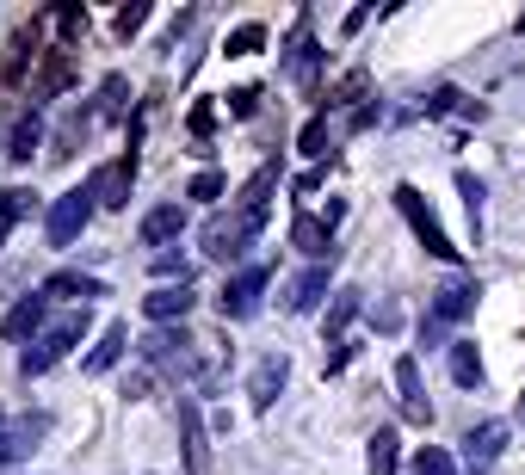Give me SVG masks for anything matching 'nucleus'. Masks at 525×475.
Masks as SVG:
<instances>
[{"label": "nucleus", "mask_w": 525, "mask_h": 475, "mask_svg": "<svg viewBox=\"0 0 525 475\" xmlns=\"http://www.w3.org/2000/svg\"><path fill=\"white\" fill-rule=\"evenodd\" d=\"M476 297H482V284H476V278H451L445 290H433V309L420 315V340L439 346V340L451 334V327H458V321L476 309Z\"/></svg>", "instance_id": "f257e3e1"}, {"label": "nucleus", "mask_w": 525, "mask_h": 475, "mask_svg": "<svg viewBox=\"0 0 525 475\" xmlns=\"http://www.w3.org/2000/svg\"><path fill=\"white\" fill-rule=\"evenodd\" d=\"M396 210L408 216V229H414V241L433 253V260H458V247H451V235L439 229V216L427 210V198H420L414 186H396Z\"/></svg>", "instance_id": "f03ea898"}, {"label": "nucleus", "mask_w": 525, "mask_h": 475, "mask_svg": "<svg viewBox=\"0 0 525 475\" xmlns=\"http://www.w3.org/2000/svg\"><path fill=\"white\" fill-rule=\"evenodd\" d=\"M81 334H87V309H81V315H68V321H56V327H50V334H44L38 346H25L19 371H25V377H44L56 358H68V346H75Z\"/></svg>", "instance_id": "7ed1b4c3"}, {"label": "nucleus", "mask_w": 525, "mask_h": 475, "mask_svg": "<svg viewBox=\"0 0 525 475\" xmlns=\"http://www.w3.org/2000/svg\"><path fill=\"white\" fill-rule=\"evenodd\" d=\"M260 223H266V210H241L235 223H229V216H210V229H204V253H217V260H235V253L260 235Z\"/></svg>", "instance_id": "20e7f679"}, {"label": "nucleus", "mask_w": 525, "mask_h": 475, "mask_svg": "<svg viewBox=\"0 0 525 475\" xmlns=\"http://www.w3.org/2000/svg\"><path fill=\"white\" fill-rule=\"evenodd\" d=\"M44 432H50V414H38V408L7 414V420H0V463H19V457H31Z\"/></svg>", "instance_id": "39448f33"}, {"label": "nucleus", "mask_w": 525, "mask_h": 475, "mask_svg": "<svg viewBox=\"0 0 525 475\" xmlns=\"http://www.w3.org/2000/svg\"><path fill=\"white\" fill-rule=\"evenodd\" d=\"M87 216H93V192L87 186H75V192H68V198H56L50 204V247H75V235L87 229Z\"/></svg>", "instance_id": "423d86ee"}, {"label": "nucleus", "mask_w": 525, "mask_h": 475, "mask_svg": "<svg viewBox=\"0 0 525 475\" xmlns=\"http://www.w3.org/2000/svg\"><path fill=\"white\" fill-rule=\"evenodd\" d=\"M260 290H266V266H248V272H235V278L223 284V297H217L223 321H248V315L260 309Z\"/></svg>", "instance_id": "0eeeda50"}, {"label": "nucleus", "mask_w": 525, "mask_h": 475, "mask_svg": "<svg viewBox=\"0 0 525 475\" xmlns=\"http://www.w3.org/2000/svg\"><path fill=\"white\" fill-rule=\"evenodd\" d=\"M285 377H291V358L285 352H266L260 364H254V377H248V395H254V408L266 414L272 401H278V389H285Z\"/></svg>", "instance_id": "6e6552de"}, {"label": "nucleus", "mask_w": 525, "mask_h": 475, "mask_svg": "<svg viewBox=\"0 0 525 475\" xmlns=\"http://www.w3.org/2000/svg\"><path fill=\"white\" fill-rule=\"evenodd\" d=\"M501 451H507V420H482V426H470V438H464L470 469H488Z\"/></svg>", "instance_id": "1a4fd4ad"}, {"label": "nucleus", "mask_w": 525, "mask_h": 475, "mask_svg": "<svg viewBox=\"0 0 525 475\" xmlns=\"http://www.w3.org/2000/svg\"><path fill=\"white\" fill-rule=\"evenodd\" d=\"M130 179H136V155H124V161H112V167H99L93 173V204H124L130 198Z\"/></svg>", "instance_id": "9d476101"}, {"label": "nucleus", "mask_w": 525, "mask_h": 475, "mask_svg": "<svg viewBox=\"0 0 525 475\" xmlns=\"http://www.w3.org/2000/svg\"><path fill=\"white\" fill-rule=\"evenodd\" d=\"M124 346H130V327H124V321H112V327L99 334V346L87 352V364H81V371H87V377H105V371H112V364L124 358Z\"/></svg>", "instance_id": "9b49d317"}, {"label": "nucleus", "mask_w": 525, "mask_h": 475, "mask_svg": "<svg viewBox=\"0 0 525 475\" xmlns=\"http://www.w3.org/2000/svg\"><path fill=\"white\" fill-rule=\"evenodd\" d=\"M192 303H198V297H192L186 284H161L155 297H143V315H149V321H186Z\"/></svg>", "instance_id": "f8f14e48"}, {"label": "nucleus", "mask_w": 525, "mask_h": 475, "mask_svg": "<svg viewBox=\"0 0 525 475\" xmlns=\"http://www.w3.org/2000/svg\"><path fill=\"white\" fill-rule=\"evenodd\" d=\"M44 315H50V297L38 290V297H25V303L7 315V321H0V334H7V340H31V334L44 327Z\"/></svg>", "instance_id": "ddd939ff"}, {"label": "nucleus", "mask_w": 525, "mask_h": 475, "mask_svg": "<svg viewBox=\"0 0 525 475\" xmlns=\"http://www.w3.org/2000/svg\"><path fill=\"white\" fill-rule=\"evenodd\" d=\"M291 247L309 253V260H322V253H334V229L322 223V216H297V223H291Z\"/></svg>", "instance_id": "4468645a"}, {"label": "nucleus", "mask_w": 525, "mask_h": 475, "mask_svg": "<svg viewBox=\"0 0 525 475\" xmlns=\"http://www.w3.org/2000/svg\"><path fill=\"white\" fill-rule=\"evenodd\" d=\"M180 229H186V210H180V204H161V210L143 216V229H136V235H143V247H167Z\"/></svg>", "instance_id": "2eb2a0df"}, {"label": "nucleus", "mask_w": 525, "mask_h": 475, "mask_svg": "<svg viewBox=\"0 0 525 475\" xmlns=\"http://www.w3.org/2000/svg\"><path fill=\"white\" fill-rule=\"evenodd\" d=\"M396 389H402V408H408V420H433V408H427V389H420V364H414V358H396Z\"/></svg>", "instance_id": "dca6fc26"}, {"label": "nucleus", "mask_w": 525, "mask_h": 475, "mask_svg": "<svg viewBox=\"0 0 525 475\" xmlns=\"http://www.w3.org/2000/svg\"><path fill=\"white\" fill-rule=\"evenodd\" d=\"M44 297H75V303H93V297H105V284H99V278H87V272H56V278H44Z\"/></svg>", "instance_id": "f3484780"}, {"label": "nucleus", "mask_w": 525, "mask_h": 475, "mask_svg": "<svg viewBox=\"0 0 525 475\" xmlns=\"http://www.w3.org/2000/svg\"><path fill=\"white\" fill-rule=\"evenodd\" d=\"M322 297H328V266H309V272L291 284V297H285V303H291V315H309Z\"/></svg>", "instance_id": "a211bd4d"}, {"label": "nucleus", "mask_w": 525, "mask_h": 475, "mask_svg": "<svg viewBox=\"0 0 525 475\" xmlns=\"http://www.w3.org/2000/svg\"><path fill=\"white\" fill-rule=\"evenodd\" d=\"M396 445H402L396 426H377V432H371V451H365V457H371V475H396V457H402Z\"/></svg>", "instance_id": "6ab92c4d"}, {"label": "nucleus", "mask_w": 525, "mask_h": 475, "mask_svg": "<svg viewBox=\"0 0 525 475\" xmlns=\"http://www.w3.org/2000/svg\"><path fill=\"white\" fill-rule=\"evenodd\" d=\"M359 309H365V290H334V309H328V321H322V327H328V340H340V334H346V321H353Z\"/></svg>", "instance_id": "aec40b11"}, {"label": "nucleus", "mask_w": 525, "mask_h": 475, "mask_svg": "<svg viewBox=\"0 0 525 475\" xmlns=\"http://www.w3.org/2000/svg\"><path fill=\"white\" fill-rule=\"evenodd\" d=\"M451 377H458L464 389H482V358H476V346H470V340L451 346Z\"/></svg>", "instance_id": "412c9836"}, {"label": "nucleus", "mask_w": 525, "mask_h": 475, "mask_svg": "<svg viewBox=\"0 0 525 475\" xmlns=\"http://www.w3.org/2000/svg\"><path fill=\"white\" fill-rule=\"evenodd\" d=\"M180 420H186V469L198 475L204 469V432H198V408H192V401H180Z\"/></svg>", "instance_id": "4be33fe9"}, {"label": "nucleus", "mask_w": 525, "mask_h": 475, "mask_svg": "<svg viewBox=\"0 0 525 475\" xmlns=\"http://www.w3.org/2000/svg\"><path fill=\"white\" fill-rule=\"evenodd\" d=\"M38 142H44V124H38V112H31V118H19L13 124V161H31V149H38Z\"/></svg>", "instance_id": "5701e85b"}, {"label": "nucleus", "mask_w": 525, "mask_h": 475, "mask_svg": "<svg viewBox=\"0 0 525 475\" xmlns=\"http://www.w3.org/2000/svg\"><path fill=\"white\" fill-rule=\"evenodd\" d=\"M458 192H464V210H470V235L482 241V179L476 173H458Z\"/></svg>", "instance_id": "b1692460"}, {"label": "nucleus", "mask_w": 525, "mask_h": 475, "mask_svg": "<svg viewBox=\"0 0 525 475\" xmlns=\"http://www.w3.org/2000/svg\"><path fill=\"white\" fill-rule=\"evenodd\" d=\"M266 44V25H241V31H229V56H254Z\"/></svg>", "instance_id": "393cba45"}, {"label": "nucleus", "mask_w": 525, "mask_h": 475, "mask_svg": "<svg viewBox=\"0 0 525 475\" xmlns=\"http://www.w3.org/2000/svg\"><path fill=\"white\" fill-rule=\"evenodd\" d=\"M414 475H451V457H445L439 445H420V451H414Z\"/></svg>", "instance_id": "a878e982"}, {"label": "nucleus", "mask_w": 525, "mask_h": 475, "mask_svg": "<svg viewBox=\"0 0 525 475\" xmlns=\"http://www.w3.org/2000/svg\"><path fill=\"white\" fill-rule=\"evenodd\" d=\"M303 155H328V118H309L303 124Z\"/></svg>", "instance_id": "bb28decb"}, {"label": "nucleus", "mask_w": 525, "mask_h": 475, "mask_svg": "<svg viewBox=\"0 0 525 475\" xmlns=\"http://www.w3.org/2000/svg\"><path fill=\"white\" fill-rule=\"evenodd\" d=\"M186 198H198V204H210V198H223V173H198L192 186H186Z\"/></svg>", "instance_id": "cd10ccee"}, {"label": "nucleus", "mask_w": 525, "mask_h": 475, "mask_svg": "<svg viewBox=\"0 0 525 475\" xmlns=\"http://www.w3.org/2000/svg\"><path fill=\"white\" fill-rule=\"evenodd\" d=\"M254 105H260V87H235L229 93V112L235 118H254Z\"/></svg>", "instance_id": "c85d7f7f"}, {"label": "nucleus", "mask_w": 525, "mask_h": 475, "mask_svg": "<svg viewBox=\"0 0 525 475\" xmlns=\"http://www.w3.org/2000/svg\"><path fill=\"white\" fill-rule=\"evenodd\" d=\"M25 210H31V192H0V223H13Z\"/></svg>", "instance_id": "c756f323"}, {"label": "nucleus", "mask_w": 525, "mask_h": 475, "mask_svg": "<svg viewBox=\"0 0 525 475\" xmlns=\"http://www.w3.org/2000/svg\"><path fill=\"white\" fill-rule=\"evenodd\" d=\"M118 112H124V75L105 81V118H118Z\"/></svg>", "instance_id": "7c9ffc66"}, {"label": "nucleus", "mask_w": 525, "mask_h": 475, "mask_svg": "<svg viewBox=\"0 0 525 475\" xmlns=\"http://www.w3.org/2000/svg\"><path fill=\"white\" fill-rule=\"evenodd\" d=\"M155 272H161V278H180V284H186V272H192V266L180 260V253H161V260H155Z\"/></svg>", "instance_id": "2f4dec72"}, {"label": "nucleus", "mask_w": 525, "mask_h": 475, "mask_svg": "<svg viewBox=\"0 0 525 475\" xmlns=\"http://www.w3.org/2000/svg\"><path fill=\"white\" fill-rule=\"evenodd\" d=\"M149 25V7H124L118 13V31H124V38H130V31H143Z\"/></svg>", "instance_id": "473e14b6"}, {"label": "nucleus", "mask_w": 525, "mask_h": 475, "mask_svg": "<svg viewBox=\"0 0 525 475\" xmlns=\"http://www.w3.org/2000/svg\"><path fill=\"white\" fill-rule=\"evenodd\" d=\"M210 124H217V112H210V105H192V136H210Z\"/></svg>", "instance_id": "72a5a7b5"}, {"label": "nucleus", "mask_w": 525, "mask_h": 475, "mask_svg": "<svg viewBox=\"0 0 525 475\" xmlns=\"http://www.w3.org/2000/svg\"><path fill=\"white\" fill-rule=\"evenodd\" d=\"M56 25H62V31H81V25H87V13H81V7H62V13H56Z\"/></svg>", "instance_id": "f704fd0d"}, {"label": "nucleus", "mask_w": 525, "mask_h": 475, "mask_svg": "<svg viewBox=\"0 0 525 475\" xmlns=\"http://www.w3.org/2000/svg\"><path fill=\"white\" fill-rule=\"evenodd\" d=\"M519 408H525V395H519Z\"/></svg>", "instance_id": "c9c22d12"}]
</instances>
